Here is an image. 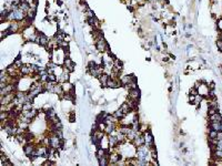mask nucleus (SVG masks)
<instances>
[{
    "label": "nucleus",
    "mask_w": 222,
    "mask_h": 166,
    "mask_svg": "<svg viewBox=\"0 0 222 166\" xmlns=\"http://www.w3.org/2000/svg\"><path fill=\"white\" fill-rule=\"evenodd\" d=\"M143 135H145V145L150 148V151L153 150V148H155V138H153V135H152V133L150 132V130H148L147 132H145L143 133Z\"/></svg>",
    "instance_id": "obj_1"
},
{
    "label": "nucleus",
    "mask_w": 222,
    "mask_h": 166,
    "mask_svg": "<svg viewBox=\"0 0 222 166\" xmlns=\"http://www.w3.org/2000/svg\"><path fill=\"white\" fill-rule=\"evenodd\" d=\"M96 48H97V50H98L99 52H101V53H104V52L110 53L108 43H107V41L103 38L100 39V40H98V41L96 42Z\"/></svg>",
    "instance_id": "obj_2"
},
{
    "label": "nucleus",
    "mask_w": 222,
    "mask_h": 166,
    "mask_svg": "<svg viewBox=\"0 0 222 166\" xmlns=\"http://www.w3.org/2000/svg\"><path fill=\"white\" fill-rule=\"evenodd\" d=\"M121 86H122V84L120 82L119 78H113V77L109 78L107 88H110V89H118V88H121Z\"/></svg>",
    "instance_id": "obj_3"
},
{
    "label": "nucleus",
    "mask_w": 222,
    "mask_h": 166,
    "mask_svg": "<svg viewBox=\"0 0 222 166\" xmlns=\"http://www.w3.org/2000/svg\"><path fill=\"white\" fill-rule=\"evenodd\" d=\"M36 145L35 143H27L23 145V153H25V155L28 157H30L32 155V154L35 153L36 151Z\"/></svg>",
    "instance_id": "obj_4"
},
{
    "label": "nucleus",
    "mask_w": 222,
    "mask_h": 166,
    "mask_svg": "<svg viewBox=\"0 0 222 166\" xmlns=\"http://www.w3.org/2000/svg\"><path fill=\"white\" fill-rule=\"evenodd\" d=\"M132 143L135 144V147H139V146L145 145V135H143V133H141V132H138V134H137V136L135 138V140L132 141Z\"/></svg>",
    "instance_id": "obj_5"
},
{
    "label": "nucleus",
    "mask_w": 222,
    "mask_h": 166,
    "mask_svg": "<svg viewBox=\"0 0 222 166\" xmlns=\"http://www.w3.org/2000/svg\"><path fill=\"white\" fill-rule=\"evenodd\" d=\"M74 68H76V64L72 60H71L70 58H66L64 59V62H63V69L64 70L69 71V72H73L74 71Z\"/></svg>",
    "instance_id": "obj_6"
},
{
    "label": "nucleus",
    "mask_w": 222,
    "mask_h": 166,
    "mask_svg": "<svg viewBox=\"0 0 222 166\" xmlns=\"http://www.w3.org/2000/svg\"><path fill=\"white\" fill-rule=\"evenodd\" d=\"M140 96H141V92H140V90H139L138 88H137V89L129 90V93H128V98H129V99L140 100Z\"/></svg>",
    "instance_id": "obj_7"
},
{
    "label": "nucleus",
    "mask_w": 222,
    "mask_h": 166,
    "mask_svg": "<svg viewBox=\"0 0 222 166\" xmlns=\"http://www.w3.org/2000/svg\"><path fill=\"white\" fill-rule=\"evenodd\" d=\"M135 79V75H132V74H127V75H121V77H119V80L120 82H121V84H122V86L127 85V84H129V83L131 82V81H133Z\"/></svg>",
    "instance_id": "obj_8"
},
{
    "label": "nucleus",
    "mask_w": 222,
    "mask_h": 166,
    "mask_svg": "<svg viewBox=\"0 0 222 166\" xmlns=\"http://www.w3.org/2000/svg\"><path fill=\"white\" fill-rule=\"evenodd\" d=\"M108 140H109V148H114L119 145V141L117 138L116 134L108 135Z\"/></svg>",
    "instance_id": "obj_9"
},
{
    "label": "nucleus",
    "mask_w": 222,
    "mask_h": 166,
    "mask_svg": "<svg viewBox=\"0 0 222 166\" xmlns=\"http://www.w3.org/2000/svg\"><path fill=\"white\" fill-rule=\"evenodd\" d=\"M49 43H50V39L46 35H43V33H39V45L47 48L49 45Z\"/></svg>",
    "instance_id": "obj_10"
},
{
    "label": "nucleus",
    "mask_w": 222,
    "mask_h": 166,
    "mask_svg": "<svg viewBox=\"0 0 222 166\" xmlns=\"http://www.w3.org/2000/svg\"><path fill=\"white\" fill-rule=\"evenodd\" d=\"M109 78H110V75L109 74H107V73H104L103 72L102 74H100L99 75V81H100V83H101V85H102V88H107V84H108V80H109Z\"/></svg>",
    "instance_id": "obj_11"
},
{
    "label": "nucleus",
    "mask_w": 222,
    "mask_h": 166,
    "mask_svg": "<svg viewBox=\"0 0 222 166\" xmlns=\"http://www.w3.org/2000/svg\"><path fill=\"white\" fill-rule=\"evenodd\" d=\"M209 128H212L217 132L222 131V122H209Z\"/></svg>",
    "instance_id": "obj_12"
},
{
    "label": "nucleus",
    "mask_w": 222,
    "mask_h": 166,
    "mask_svg": "<svg viewBox=\"0 0 222 166\" xmlns=\"http://www.w3.org/2000/svg\"><path fill=\"white\" fill-rule=\"evenodd\" d=\"M209 122H222V115L220 112H217L212 115H208Z\"/></svg>",
    "instance_id": "obj_13"
},
{
    "label": "nucleus",
    "mask_w": 222,
    "mask_h": 166,
    "mask_svg": "<svg viewBox=\"0 0 222 166\" xmlns=\"http://www.w3.org/2000/svg\"><path fill=\"white\" fill-rule=\"evenodd\" d=\"M211 158H213V160H222V150L211 151Z\"/></svg>",
    "instance_id": "obj_14"
},
{
    "label": "nucleus",
    "mask_w": 222,
    "mask_h": 166,
    "mask_svg": "<svg viewBox=\"0 0 222 166\" xmlns=\"http://www.w3.org/2000/svg\"><path fill=\"white\" fill-rule=\"evenodd\" d=\"M112 115L117 118V120H119V121H120V120H121V118H122L126 114H125V112L121 110V108H119L118 110H116V111L113 112Z\"/></svg>",
    "instance_id": "obj_15"
},
{
    "label": "nucleus",
    "mask_w": 222,
    "mask_h": 166,
    "mask_svg": "<svg viewBox=\"0 0 222 166\" xmlns=\"http://www.w3.org/2000/svg\"><path fill=\"white\" fill-rule=\"evenodd\" d=\"M98 163H99L100 166H107L110 164V161H109V155H106V156L101 157L98 160Z\"/></svg>",
    "instance_id": "obj_16"
},
{
    "label": "nucleus",
    "mask_w": 222,
    "mask_h": 166,
    "mask_svg": "<svg viewBox=\"0 0 222 166\" xmlns=\"http://www.w3.org/2000/svg\"><path fill=\"white\" fill-rule=\"evenodd\" d=\"M61 84H62L63 92H70V91H72V90H73V86H72V84H70V83H69V81L61 83Z\"/></svg>",
    "instance_id": "obj_17"
},
{
    "label": "nucleus",
    "mask_w": 222,
    "mask_h": 166,
    "mask_svg": "<svg viewBox=\"0 0 222 166\" xmlns=\"http://www.w3.org/2000/svg\"><path fill=\"white\" fill-rule=\"evenodd\" d=\"M32 109H33V102L26 101L22 104V111H29V110H32Z\"/></svg>",
    "instance_id": "obj_18"
},
{
    "label": "nucleus",
    "mask_w": 222,
    "mask_h": 166,
    "mask_svg": "<svg viewBox=\"0 0 222 166\" xmlns=\"http://www.w3.org/2000/svg\"><path fill=\"white\" fill-rule=\"evenodd\" d=\"M125 88H126L127 90H132V89H137L138 88V83H137V79H135L133 81H131V82L129 83V84H127V85H125Z\"/></svg>",
    "instance_id": "obj_19"
},
{
    "label": "nucleus",
    "mask_w": 222,
    "mask_h": 166,
    "mask_svg": "<svg viewBox=\"0 0 222 166\" xmlns=\"http://www.w3.org/2000/svg\"><path fill=\"white\" fill-rule=\"evenodd\" d=\"M216 45H217V48H218V50H219V51L222 53V40H221V39H218V40H217Z\"/></svg>",
    "instance_id": "obj_20"
},
{
    "label": "nucleus",
    "mask_w": 222,
    "mask_h": 166,
    "mask_svg": "<svg viewBox=\"0 0 222 166\" xmlns=\"http://www.w3.org/2000/svg\"><path fill=\"white\" fill-rule=\"evenodd\" d=\"M217 27H218V30H219L220 32H222V17L220 19H218V21H217Z\"/></svg>",
    "instance_id": "obj_21"
},
{
    "label": "nucleus",
    "mask_w": 222,
    "mask_h": 166,
    "mask_svg": "<svg viewBox=\"0 0 222 166\" xmlns=\"http://www.w3.org/2000/svg\"><path fill=\"white\" fill-rule=\"evenodd\" d=\"M189 93H190V94H192V95H196V94H198V89H196V86H193V88H191V89H190Z\"/></svg>",
    "instance_id": "obj_22"
},
{
    "label": "nucleus",
    "mask_w": 222,
    "mask_h": 166,
    "mask_svg": "<svg viewBox=\"0 0 222 166\" xmlns=\"http://www.w3.org/2000/svg\"><path fill=\"white\" fill-rule=\"evenodd\" d=\"M74 120H76V115H74L73 112H71V113H70V116H69V121H70V122H74Z\"/></svg>",
    "instance_id": "obj_23"
},
{
    "label": "nucleus",
    "mask_w": 222,
    "mask_h": 166,
    "mask_svg": "<svg viewBox=\"0 0 222 166\" xmlns=\"http://www.w3.org/2000/svg\"><path fill=\"white\" fill-rule=\"evenodd\" d=\"M162 61H163L164 63H168V62H170V58H169V57H163V58H162Z\"/></svg>",
    "instance_id": "obj_24"
},
{
    "label": "nucleus",
    "mask_w": 222,
    "mask_h": 166,
    "mask_svg": "<svg viewBox=\"0 0 222 166\" xmlns=\"http://www.w3.org/2000/svg\"><path fill=\"white\" fill-rule=\"evenodd\" d=\"M219 71H220V73H221V75H222V65H220V67H219Z\"/></svg>",
    "instance_id": "obj_25"
},
{
    "label": "nucleus",
    "mask_w": 222,
    "mask_h": 166,
    "mask_svg": "<svg viewBox=\"0 0 222 166\" xmlns=\"http://www.w3.org/2000/svg\"><path fill=\"white\" fill-rule=\"evenodd\" d=\"M219 39H221V40H222V32H220V33H219Z\"/></svg>",
    "instance_id": "obj_26"
}]
</instances>
